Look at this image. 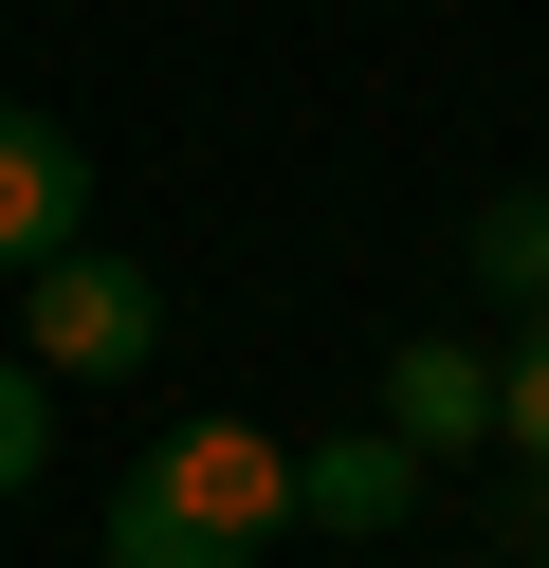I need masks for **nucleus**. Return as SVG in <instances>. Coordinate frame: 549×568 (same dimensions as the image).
Here are the masks:
<instances>
[{"instance_id": "nucleus-1", "label": "nucleus", "mask_w": 549, "mask_h": 568, "mask_svg": "<svg viewBox=\"0 0 549 568\" xmlns=\"http://www.w3.org/2000/svg\"><path fill=\"white\" fill-rule=\"evenodd\" d=\"M293 514H312V440H275V422H165L110 477V568H256Z\"/></svg>"}, {"instance_id": "nucleus-9", "label": "nucleus", "mask_w": 549, "mask_h": 568, "mask_svg": "<svg viewBox=\"0 0 549 568\" xmlns=\"http://www.w3.org/2000/svg\"><path fill=\"white\" fill-rule=\"evenodd\" d=\"M531 568H549V495H531Z\"/></svg>"}, {"instance_id": "nucleus-6", "label": "nucleus", "mask_w": 549, "mask_h": 568, "mask_svg": "<svg viewBox=\"0 0 549 568\" xmlns=\"http://www.w3.org/2000/svg\"><path fill=\"white\" fill-rule=\"evenodd\" d=\"M421 514V440H312V531H403Z\"/></svg>"}, {"instance_id": "nucleus-7", "label": "nucleus", "mask_w": 549, "mask_h": 568, "mask_svg": "<svg viewBox=\"0 0 549 568\" xmlns=\"http://www.w3.org/2000/svg\"><path fill=\"white\" fill-rule=\"evenodd\" d=\"M55 458V367H0V495Z\"/></svg>"}, {"instance_id": "nucleus-2", "label": "nucleus", "mask_w": 549, "mask_h": 568, "mask_svg": "<svg viewBox=\"0 0 549 568\" xmlns=\"http://www.w3.org/2000/svg\"><path fill=\"white\" fill-rule=\"evenodd\" d=\"M19 331H37V367H146L165 348V294H146V257H37L19 275Z\"/></svg>"}, {"instance_id": "nucleus-3", "label": "nucleus", "mask_w": 549, "mask_h": 568, "mask_svg": "<svg viewBox=\"0 0 549 568\" xmlns=\"http://www.w3.org/2000/svg\"><path fill=\"white\" fill-rule=\"evenodd\" d=\"M73 221H92V148L55 111H0V275L73 257Z\"/></svg>"}, {"instance_id": "nucleus-8", "label": "nucleus", "mask_w": 549, "mask_h": 568, "mask_svg": "<svg viewBox=\"0 0 549 568\" xmlns=\"http://www.w3.org/2000/svg\"><path fill=\"white\" fill-rule=\"evenodd\" d=\"M495 440L549 477V331H512V404H495Z\"/></svg>"}, {"instance_id": "nucleus-5", "label": "nucleus", "mask_w": 549, "mask_h": 568, "mask_svg": "<svg viewBox=\"0 0 549 568\" xmlns=\"http://www.w3.org/2000/svg\"><path fill=\"white\" fill-rule=\"evenodd\" d=\"M458 275H476L495 312H512V331H549V184H495V202H476Z\"/></svg>"}, {"instance_id": "nucleus-4", "label": "nucleus", "mask_w": 549, "mask_h": 568, "mask_svg": "<svg viewBox=\"0 0 549 568\" xmlns=\"http://www.w3.org/2000/svg\"><path fill=\"white\" fill-rule=\"evenodd\" d=\"M495 404H512V367H495V348H458V331H403V367H385V422H403V440H495Z\"/></svg>"}]
</instances>
